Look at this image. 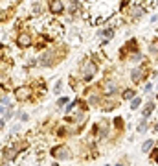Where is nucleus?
<instances>
[{
  "instance_id": "393cba45",
  "label": "nucleus",
  "mask_w": 158,
  "mask_h": 166,
  "mask_svg": "<svg viewBox=\"0 0 158 166\" xmlns=\"http://www.w3.org/2000/svg\"><path fill=\"white\" fill-rule=\"evenodd\" d=\"M140 2H142V0H140Z\"/></svg>"
},
{
  "instance_id": "1a4fd4ad",
  "label": "nucleus",
  "mask_w": 158,
  "mask_h": 166,
  "mask_svg": "<svg viewBox=\"0 0 158 166\" xmlns=\"http://www.w3.org/2000/svg\"><path fill=\"white\" fill-rule=\"evenodd\" d=\"M116 89H118V87H116V83H114V81H105V83H103V90H105V94H109V96H110V94H114V92H116Z\"/></svg>"
},
{
  "instance_id": "2eb2a0df",
  "label": "nucleus",
  "mask_w": 158,
  "mask_h": 166,
  "mask_svg": "<svg viewBox=\"0 0 158 166\" xmlns=\"http://www.w3.org/2000/svg\"><path fill=\"white\" fill-rule=\"evenodd\" d=\"M140 104H142V100H140V98H134V100H132V104H131V109H138Z\"/></svg>"
},
{
  "instance_id": "9d476101",
  "label": "nucleus",
  "mask_w": 158,
  "mask_h": 166,
  "mask_svg": "<svg viewBox=\"0 0 158 166\" xmlns=\"http://www.w3.org/2000/svg\"><path fill=\"white\" fill-rule=\"evenodd\" d=\"M99 37H105V41H110L112 37H114V30L110 28V30H101L99 32Z\"/></svg>"
},
{
  "instance_id": "20e7f679",
  "label": "nucleus",
  "mask_w": 158,
  "mask_h": 166,
  "mask_svg": "<svg viewBox=\"0 0 158 166\" xmlns=\"http://www.w3.org/2000/svg\"><path fill=\"white\" fill-rule=\"evenodd\" d=\"M52 155L57 157V159H70V151L64 148V146H55L52 149Z\"/></svg>"
},
{
  "instance_id": "4be33fe9",
  "label": "nucleus",
  "mask_w": 158,
  "mask_h": 166,
  "mask_svg": "<svg viewBox=\"0 0 158 166\" xmlns=\"http://www.w3.org/2000/svg\"><path fill=\"white\" fill-rule=\"evenodd\" d=\"M116 166H123V164H116Z\"/></svg>"
},
{
  "instance_id": "39448f33",
  "label": "nucleus",
  "mask_w": 158,
  "mask_h": 166,
  "mask_svg": "<svg viewBox=\"0 0 158 166\" xmlns=\"http://www.w3.org/2000/svg\"><path fill=\"white\" fill-rule=\"evenodd\" d=\"M145 74H147V68H145V66H140V68H136V70H132V76H131V78H132L134 83H138L145 78Z\"/></svg>"
},
{
  "instance_id": "f3484780",
  "label": "nucleus",
  "mask_w": 158,
  "mask_h": 166,
  "mask_svg": "<svg viewBox=\"0 0 158 166\" xmlns=\"http://www.w3.org/2000/svg\"><path fill=\"white\" fill-rule=\"evenodd\" d=\"M64 104H68V98H66V96H64V98H61V100H59V107H61V105H64Z\"/></svg>"
},
{
  "instance_id": "b1692460",
  "label": "nucleus",
  "mask_w": 158,
  "mask_h": 166,
  "mask_svg": "<svg viewBox=\"0 0 158 166\" xmlns=\"http://www.w3.org/2000/svg\"><path fill=\"white\" fill-rule=\"evenodd\" d=\"M0 113H2V107H0Z\"/></svg>"
},
{
  "instance_id": "f03ea898",
  "label": "nucleus",
  "mask_w": 158,
  "mask_h": 166,
  "mask_svg": "<svg viewBox=\"0 0 158 166\" xmlns=\"http://www.w3.org/2000/svg\"><path fill=\"white\" fill-rule=\"evenodd\" d=\"M31 87L30 85H22V87H19L17 90H15V96H17V100L19 102H24V100H28V98H31Z\"/></svg>"
},
{
  "instance_id": "a211bd4d",
  "label": "nucleus",
  "mask_w": 158,
  "mask_h": 166,
  "mask_svg": "<svg viewBox=\"0 0 158 166\" xmlns=\"http://www.w3.org/2000/svg\"><path fill=\"white\" fill-rule=\"evenodd\" d=\"M151 157H155V159H156V161H158V149H153V153H151Z\"/></svg>"
},
{
  "instance_id": "f257e3e1",
  "label": "nucleus",
  "mask_w": 158,
  "mask_h": 166,
  "mask_svg": "<svg viewBox=\"0 0 158 166\" xmlns=\"http://www.w3.org/2000/svg\"><path fill=\"white\" fill-rule=\"evenodd\" d=\"M81 72H83V78H85V80H90V78L96 74V63L92 61V59H85Z\"/></svg>"
},
{
  "instance_id": "9b49d317",
  "label": "nucleus",
  "mask_w": 158,
  "mask_h": 166,
  "mask_svg": "<svg viewBox=\"0 0 158 166\" xmlns=\"http://www.w3.org/2000/svg\"><path fill=\"white\" fill-rule=\"evenodd\" d=\"M15 155H17V149H15V148H7V149H4V159L11 161V159H15Z\"/></svg>"
},
{
  "instance_id": "412c9836",
  "label": "nucleus",
  "mask_w": 158,
  "mask_h": 166,
  "mask_svg": "<svg viewBox=\"0 0 158 166\" xmlns=\"http://www.w3.org/2000/svg\"><path fill=\"white\" fill-rule=\"evenodd\" d=\"M155 131H158V124H156V125H155Z\"/></svg>"
},
{
  "instance_id": "4468645a",
  "label": "nucleus",
  "mask_w": 158,
  "mask_h": 166,
  "mask_svg": "<svg viewBox=\"0 0 158 166\" xmlns=\"http://www.w3.org/2000/svg\"><path fill=\"white\" fill-rule=\"evenodd\" d=\"M151 148H153V140H145L143 146H142V149H143V151H149Z\"/></svg>"
},
{
  "instance_id": "6ab92c4d",
  "label": "nucleus",
  "mask_w": 158,
  "mask_h": 166,
  "mask_svg": "<svg viewBox=\"0 0 158 166\" xmlns=\"http://www.w3.org/2000/svg\"><path fill=\"white\" fill-rule=\"evenodd\" d=\"M28 118H30V116H28V115H20V120H22V122H26V120H28Z\"/></svg>"
},
{
  "instance_id": "dca6fc26",
  "label": "nucleus",
  "mask_w": 158,
  "mask_h": 166,
  "mask_svg": "<svg viewBox=\"0 0 158 166\" xmlns=\"http://www.w3.org/2000/svg\"><path fill=\"white\" fill-rule=\"evenodd\" d=\"M138 131H140V133H145V131H147V125H145V118H143V120H142V124H140Z\"/></svg>"
},
{
  "instance_id": "ddd939ff",
  "label": "nucleus",
  "mask_w": 158,
  "mask_h": 166,
  "mask_svg": "<svg viewBox=\"0 0 158 166\" xmlns=\"http://www.w3.org/2000/svg\"><path fill=\"white\" fill-rule=\"evenodd\" d=\"M129 98H134V90L132 89H125L123 90V100H129Z\"/></svg>"
},
{
  "instance_id": "0eeeda50",
  "label": "nucleus",
  "mask_w": 158,
  "mask_h": 166,
  "mask_svg": "<svg viewBox=\"0 0 158 166\" xmlns=\"http://www.w3.org/2000/svg\"><path fill=\"white\" fill-rule=\"evenodd\" d=\"M19 46L20 48H28V46H30V44H31V37H30V33H26V32H22V33H20L19 35Z\"/></svg>"
},
{
  "instance_id": "423d86ee",
  "label": "nucleus",
  "mask_w": 158,
  "mask_h": 166,
  "mask_svg": "<svg viewBox=\"0 0 158 166\" xmlns=\"http://www.w3.org/2000/svg\"><path fill=\"white\" fill-rule=\"evenodd\" d=\"M63 9H64V4H63L61 0H52V2H50V11H52L53 15H59Z\"/></svg>"
},
{
  "instance_id": "a878e982",
  "label": "nucleus",
  "mask_w": 158,
  "mask_h": 166,
  "mask_svg": "<svg viewBox=\"0 0 158 166\" xmlns=\"http://www.w3.org/2000/svg\"><path fill=\"white\" fill-rule=\"evenodd\" d=\"M107 166H109V164H107Z\"/></svg>"
},
{
  "instance_id": "5701e85b",
  "label": "nucleus",
  "mask_w": 158,
  "mask_h": 166,
  "mask_svg": "<svg viewBox=\"0 0 158 166\" xmlns=\"http://www.w3.org/2000/svg\"><path fill=\"white\" fill-rule=\"evenodd\" d=\"M76 2H77V0H74V4H76Z\"/></svg>"
},
{
  "instance_id": "f8f14e48",
  "label": "nucleus",
  "mask_w": 158,
  "mask_h": 166,
  "mask_svg": "<svg viewBox=\"0 0 158 166\" xmlns=\"http://www.w3.org/2000/svg\"><path fill=\"white\" fill-rule=\"evenodd\" d=\"M153 111H155V104H153V102H149V104L143 107V113H142V115H143V118H147Z\"/></svg>"
},
{
  "instance_id": "7ed1b4c3",
  "label": "nucleus",
  "mask_w": 158,
  "mask_h": 166,
  "mask_svg": "<svg viewBox=\"0 0 158 166\" xmlns=\"http://www.w3.org/2000/svg\"><path fill=\"white\" fill-rule=\"evenodd\" d=\"M61 32H63V28H61V24L57 21H50L46 24V33H48L50 37H59Z\"/></svg>"
},
{
  "instance_id": "aec40b11",
  "label": "nucleus",
  "mask_w": 158,
  "mask_h": 166,
  "mask_svg": "<svg viewBox=\"0 0 158 166\" xmlns=\"http://www.w3.org/2000/svg\"><path fill=\"white\" fill-rule=\"evenodd\" d=\"M145 2H147V6H155L156 4V0H145Z\"/></svg>"
},
{
  "instance_id": "6e6552de",
  "label": "nucleus",
  "mask_w": 158,
  "mask_h": 166,
  "mask_svg": "<svg viewBox=\"0 0 158 166\" xmlns=\"http://www.w3.org/2000/svg\"><path fill=\"white\" fill-rule=\"evenodd\" d=\"M143 13H145V9H143L142 6H132V7H131V19H132V21H134V19H140Z\"/></svg>"
}]
</instances>
